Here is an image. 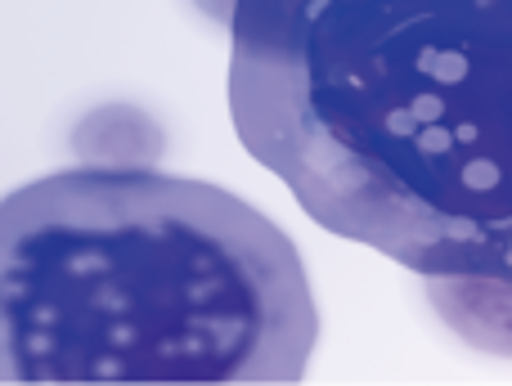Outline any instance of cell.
I'll use <instances>...</instances> for the list:
<instances>
[{
	"mask_svg": "<svg viewBox=\"0 0 512 386\" xmlns=\"http://www.w3.org/2000/svg\"><path fill=\"white\" fill-rule=\"evenodd\" d=\"M243 149L423 283H512V0H225Z\"/></svg>",
	"mask_w": 512,
	"mask_h": 386,
	"instance_id": "obj_1",
	"label": "cell"
},
{
	"mask_svg": "<svg viewBox=\"0 0 512 386\" xmlns=\"http://www.w3.org/2000/svg\"><path fill=\"white\" fill-rule=\"evenodd\" d=\"M292 238L234 193L86 162L0 198V382H297Z\"/></svg>",
	"mask_w": 512,
	"mask_h": 386,
	"instance_id": "obj_2",
	"label": "cell"
},
{
	"mask_svg": "<svg viewBox=\"0 0 512 386\" xmlns=\"http://www.w3.org/2000/svg\"><path fill=\"white\" fill-rule=\"evenodd\" d=\"M436 315L468 346L490 355H512V283L504 279H445L423 283Z\"/></svg>",
	"mask_w": 512,
	"mask_h": 386,
	"instance_id": "obj_3",
	"label": "cell"
}]
</instances>
